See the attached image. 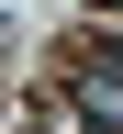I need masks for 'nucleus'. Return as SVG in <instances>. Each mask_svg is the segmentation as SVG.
Returning a JSON list of instances; mask_svg holds the SVG:
<instances>
[{"instance_id": "nucleus-1", "label": "nucleus", "mask_w": 123, "mask_h": 134, "mask_svg": "<svg viewBox=\"0 0 123 134\" xmlns=\"http://www.w3.org/2000/svg\"><path fill=\"white\" fill-rule=\"evenodd\" d=\"M78 134H123V78H112V90H90V112H78Z\"/></svg>"}]
</instances>
